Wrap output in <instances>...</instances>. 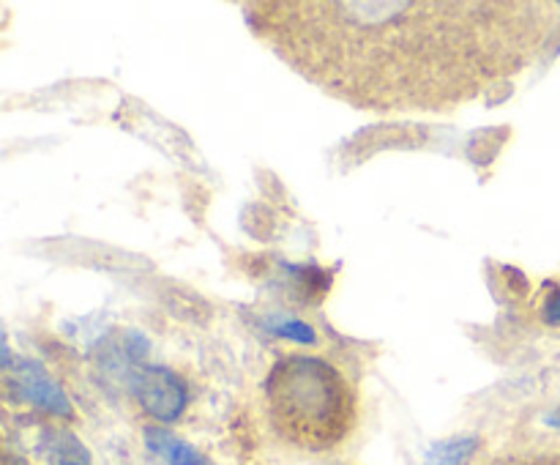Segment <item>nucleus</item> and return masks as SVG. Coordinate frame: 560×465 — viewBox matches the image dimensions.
Masks as SVG:
<instances>
[{
	"mask_svg": "<svg viewBox=\"0 0 560 465\" xmlns=\"http://www.w3.org/2000/svg\"><path fill=\"white\" fill-rule=\"evenodd\" d=\"M485 465H560V449H530L487 460Z\"/></svg>",
	"mask_w": 560,
	"mask_h": 465,
	"instance_id": "nucleus-7",
	"label": "nucleus"
},
{
	"mask_svg": "<svg viewBox=\"0 0 560 465\" xmlns=\"http://www.w3.org/2000/svg\"><path fill=\"white\" fill-rule=\"evenodd\" d=\"M474 449H476V441H470V438L438 443L430 454V465H465V460L474 454Z\"/></svg>",
	"mask_w": 560,
	"mask_h": 465,
	"instance_id": "nucleus-6",
	"label": "nucleus"
},
{
	"mask_svg": "<svg viewBox=\"0 0 560 465\" xmlns=\"http://www.w3.org/2000/svg\"><path fill=\"white\" fill-rule=\"evenodd\" d=\"M244 14L306 82L383 115L452 113L560 42V3L530 0H279Z\"/></svg>",
	"mask_w": 560,
	"mask_h": 465,
	"instance_id": "nucleus-1",
	"label": "nucleus"
},
{
	"mask_svg": "<svg viewBox=\"0 0 560 465\" xmlns=\"http://www.w3.org/2000/svg\"><path fill=\"white\" fill-rule=\"evenodd\" d=\"M148 446H151L159 457L167 460L170 465H208L189 443L175 438L173 432L159 430V427H151V430H148Z\"/></svg>",
	"mask_w": 560,
	"mask_h": 465,
	"instance_id": "nucleus-5",
	"label": "nucleus"
},
{
	"mask_svg": "<svg viewBox=\"0 0 560 465\" xmlns=\"http://www.w3.org/2000/svg\"><path fill=\"white\" fill-rule=\"evenodd\" d=\"M556 421H558V425H560V414H558V416H556Z\"/></svg>",
	"mask_w": 560,
	"mask_h": 465,
	"instance_id": "nucleus-11",
	"label": "nucleus"
},
{
	"mask_svg": "<svg viewBox=\"0 0 560 465\" xmlns=\"http://www.w3.org/2000/svg\"><path fill=\"white\" fill-rule=\"evenodd\" d=\"M20 383L25 397H31L33 403L44 405V408L49 410H58V414H66V410H69V399H66L63 394H60V388L55 386L36 364H31V361H27L25 367H20Z\"/></svg>",
	"mask_w": 560,
	"mask_h": 465,
	"instance_id": "nucleus-4",
	"label": "nucleus"
},
{
	"mask_svg": "<svg viewBox=\"0 0 560 465\" xmlns=\"http://www.w3.org/2000/svg\"><path fill=\"white\" fill-rule=\"evenodd\" d=\"M49 460H52V465H88L85 449L69 435H58V446H52Z\"/></svg>",
	"mask_w": 560,
	"mask_h": 465,
	"instance_id": "nucleus-8",
	"label": "nucleus"
},
{
	"mask_svg": "<svg viewBox=\"0 0 560 465\" xmlns=\"http://www.w3.org/2000/svg\"><path fill=\"white\" fill-rule=\"evenodd\" d=\"M545 321L547 323H560V284L558 288H552L550 293H547L545 299Z\"/></svg>",
	"mask_w": 560,
	"mask_h": 465,
	"instance_id": "nucleus-10",
	"label": "nucleus"
},
{
	"mask_svg": "<svg viewBox=\"0 0 560 465\" xmlns=\"http://www.w3.org/2000/svg\"><path fill=\"white\" fill-rule=\"evenodd\" d=\"M271 328L279 334V337L299 339V342H315V332H312V328L301 321H288V323L273 321Z\"/></svg>",
	"mask_w": 560,
	"mask_h": 465,
	"instance_id": "nucleus-9",
	"label": "nucleus"
},
{
	"mask_svg": "<svg viewBox=\"0 0 560 465\" xmlns=\"http://www.w3.org/2000/svg\"><path fill=\"white\" fill-rule=\"evenodd\" d=\"M137 399H140L148 414H153L162 421H170L184 410L186 388L170 370L151 367L137 381Z\"/></svg>",
	"mask_w": 560,
	"mask_h": 465,
	"instance_id": "nucleus-3",
	"label": "nucleus"
},
{
	"mask_svg": "<svg viewBox=\"0 0 560 465\" xmlns=\"http://www.w3.org/2000/svg\"><path fill=\"white\" fill-rule=\"evenodd\" d=\"M266 414L288 446L326 454L342 446L359 421L355 388L331 361L290 353L266 377Z\"/></svg>",
	"mask_w": 560,
	"mask_h": 465,
	"instance_id": "nucleus-2",
	"label": "nucleus"
}]
</instances>
